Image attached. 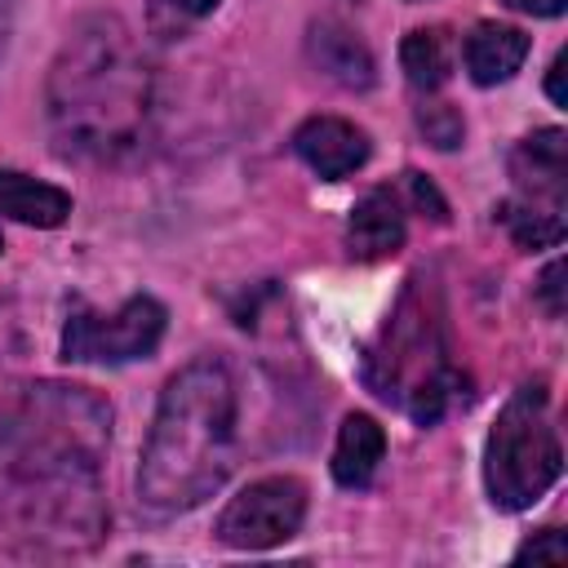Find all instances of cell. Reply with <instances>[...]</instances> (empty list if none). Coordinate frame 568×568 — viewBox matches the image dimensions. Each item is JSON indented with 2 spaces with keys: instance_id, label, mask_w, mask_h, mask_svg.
<instances>
[{
  "instance_id": "cell-19",
  "label": "cell",
  "mask_w": 568,
  "mask_h": 568,
  "mask_svg": "<svg viewBox=\"0 0 568 568\" xmlns=\"http://www.w3.org/2000/svg\"><path fill=\"white\" fill-rule=\"evenodd\" d=\"M537 297L546 302L550 315H564V262H559V257L541 271V280H537Z\"/></svg>"
},
{
  "instance_id": "cell-18",
  "label": "cell",
  "mask_w": 568,
  "mask_h": 568,
  "mask_svg": "<svg viewBox=\"0 0 568 568\" xmlns=\"http://www.w3.org/2000/svg\"><path fill=\"white\" fill-rule=\"evenodd\" d=\"M519 564H537V559H550V564H564L568 559V541H564V532L559 528H546L541 537H532L528 546H519V555H515Z\"/></svg>"
},
{
  "instance_id": "cell-8",
  "label": "cell",
  "mask_w": 568,
  "mask_h": 568,
  "mask_svg": "<svg viewBox=\"0 0 568 568\" xmlns=\"http://www.w3.org/2000/svg\"><path fill=\"white\" fill-rule=\"evenodd\" d=\"M293 151H297L324 182H337V178L355 173V169L368 160V138H364V129H355L351 120L311 115V120L293 133Z\"/></svg>"
},
{
  "instance_id": "cell-2",
  "label": "cell",
  "mask_w": 568,
  "mask_h": 568,
  "mask_svg": "<svg viewBox=\"0 0 568 568\" xmlns=\"http://www.w3.org/2000/svg\"><path fill=\"white\" fill-rule=\"evenodd\" d=\"M235 466V382L222 359H191L160 395L142 466L138 497L178 515L213 497Z\"/></svg>"
},
{
  "instance_id": "cell-17",
  "label": "cell",
  "mask_w": 568,
  "mask_h": 568,
  "mask_svg": "<svg viewBox=\"0 0 568 568\" xmlns=\"http://www.w3.org/2000/svg\"><path fill=\"white\" fill-rule=\"evenodd\" d=\"M417 124H422V133H426L439 151H448V146L462 142V115H457L448 102H426V106L417 111Z\"/></svg>"
},
{
  "instance_id": "cell-4",
  "label": "cell",
  "mask_w": 568,
  "mask_h": 568,
  "mask_svg": "<svg viewBox=\"0 0 568 568\" xmlns=\"http://www.w3.org/2000/svg\"><path fill=\"white\" fill-rule=\"evenodd\" d=\"M364 377L382 399H395L413 422L430 426L462 395V373L448 364L444 315L435 293L413 280L399 306L390 311L377 346L364 359Z\"/></svg>"
},
{
  "instance_id": "cell-9",
  "label": "cell",
  "mask_w": 568,
  "mask_h": 568,
  "mask_svg": "<svg viewBox=\"0 0 568 568\" xmlns=\"http://www.w3.org/2000/svg\"><path fill=\"white\" fill-rule=\"evenodd\" d=\"M510 173L524 191L546 195L550 204H564L568 191V138L564 129H537L532 138H524L510 155Z\"/></svg>"
},
{
  "instance_id": "cell-11",
  "label": "cell",
  "mask_w": 568,
  "mask_h": 568,
  "mask_svg": "<svg viewBox=\"0 0 568 568\" xmlns=\"http://www.w3.org/2000/svg\"><path fill=\"white\" fill-rule=\"evenodd\" d=\"M524 58H528V36L519 27L479 22L466 36V71H470L475 84H501V80H510Z\"/></svg>"
},
{
  "instance_id": "cell-6",
  "label": "cell",
  "mask_w": 568,
  "mask_h": 568,
  "mask_svg": "<svg viewBox=\"0 0 568 568\" xmlns=\"http://www.w3.org/2000/svg\"><path fill=\"white\" fill-rule=\"evenodd\" d=\"M164 333V306L146 293L129 297L120 311L98 315L89 306H75L62 328V359L75 364H124L155 351Z\"/></svg>"
},
{
  "instance_id": "cell-1",
  "label": "cell",
  "mask_w": 568,
  "mask_h": 568,
  "mask_svg": "<svg viewBox=\"0 0 568 568\" xmlns=\"http://www.w3.org/2000/svg\"><path fill=\"white\" fill-rule=\"evenodd\" d=\"M106 422L111 413L80 386H36L0 417V510L27 537H93Z\"/></svg>"
},
{
  "instance_id": "cell-13",
  "label": "cell",
  "mask_w": 568,
  "mask_h": 568,
  "mask_svg": "<svg viewBox=\"0 0 568 568\" xmlns=\"http://www.w3.org/2000/svg\"><path fill=\"white\" fill-rule=\"evenodd\" d=\"M0 213L27 226H58L71 213V195L53 182H36L27 173L0 169Z\"/></svg>"
},
{
  "instance_id": "cell-12",
  "label": "cell",
  "mask_w": 568,
  "mask_h": 568,
  "mask_svg": "<svg viewBox=\"0 0 568 568\" xmlns=\"http://www.w3.org/2000/svg\"><path fill=\"white\" fill-rule=\"evenodd\" d=\"M386 453V435L368 413H351L333 444V479L342 488H364Z\"/></svg>"
},
{
  "instance_id": "cell-5",
  "label": "cell",
  "mask_w": 568,
  "mask_h": 568,
  "mask_svg": "<svg viewBox=\"0 0 568 568\" xmlns=\"http://www.w3.org/2000/svg\"><path fill=\"white\" fill-rule=\"evenodd\" d=\"M564 470L559 430L541 386H519L497 413L484 448V484L501 510H528Z\"/></svg>"
},
{
  "instance_id": "cell-15",
  "label": "cell",
  "mask_w": 568,
  "mask_h": 568,
  "mask_svg": "<svg viewBox=\"0 0 568 568\" xmlns=\"http://www.w3.org/2000/svg\"><path fill=\"white\" fill-rule=\"evenodd\" d=\"M399 62H404V75L413 89L430 93L448 80L453 71V49H448V36L444 31H408L404 44H399Z\"/></svg>"
},
{
  "instance_id": "cell-14",
  "label": "cell",
  "mask_w": 568,
  "mask_h": 568,
  "mask_svg": "<svg viewBox=\"0 0 568 568\" xmlns=\"http://www.w3.org/2000/svg\"><path fill=\"white\" fill-rule=\"evenodd\" d=\"M311 58L320 62V71H328L333 80H342V84H368L373 80V58H368V49L351 36V31H342V27H315V36H311Z\"/></svg>"
},
{
  "instance_id": "cell-10",
  "label": "cell",
  "mask_w": 568,
  "mask_h": 568,
  "mask_svg": "<svg viewBox=\"0 0 568 568\" xmlns=\"http://www.w3.org/2000/svg\"><path fill=\"white\" fill-rule=\"evenodd\" d=\"M346 240H351V253L364 257V262L390 257L404 244V209H399V200L390 191H368L351 213Z\"/></svg>"
},
{
  "instance_id": "cell-20",
  "label": "cell",
  "mask_w": 568,
  "mask_h": 568,
  "mask_svg": "<svg viewBox=\"0 0 568 568\" xmlns=\"http://www.w3.org/2000/svg\"><path fill=\"white\" fill-rule=\"evenodd\" d=\"M408 191H413L417 209H430V217H435V222H444V200L435 195V186H430L422 173H408Z\"/></svg>"
},
{
  "instance_id": "cell-22",
  "label": "cell",
  "mask_w": 568,
  "mask_h": 568,
  "mask_svg": "<svg viewBox=\"0 0 568 568\" xmlns=\"http://www.w3.org/2000/svg\"><path fill=\"white\" fill-rule=\"evenodd\" d=\"M564 67H568V53H555V62H550V75H546V93H550V102H568V93H564Z\"/></svg>"
},
{
  "instance_id": "cell-3",
  "label": "cell",
  "mask_w": 568,
  "mask_h": 568,
  "mask_svg": "<svg viewBox=\"0 0 568 568\" xmlns=\"http://www.w3.org/2000/svg\"><path fill=\"white\" fill-rule=\"evenodd\" d=\"M49 106L67 151L115 155L133 146L146 111V67L120 22H93L67 40L53 67Z\"/></svg>"
},
{
  "instance_id": "cell-7",
  "label": "cell",
  "mask_w": 568,
  "mask_h": 568,
  "mask_svg": "<svg viewBox=\"0 0 568 568\" xmlns=\"http://www.w3.org/2000/svg\"><path fill=\"white\" fill-rule=\"evenodd\" d=\"M306 484L293 475H266L226 501L217 515V537L235 550H271L302 528Z\"/></svg>"
},
{
  "instance_id": "cell-16",
  "label": "cell",
  "mask_w": 568,
  "mask_h": 568,
  "mask_svg": "<svg viewBox=\"0 0 568 568\" xmlns=\"http://www.w3.org/2000/svg\"><path fill=\"white\" fill-rule=\"evenodd\" d=\"M497 217H501V226L510 231V240L519 244V248H550V244H559L564 240V217H559V209H541V204H532V200H506L501 209H497Z\"/></svg>"
},
{
  "instance_id": "cell-24",
  "label": "cell",
  "mask_w": 568,
  "mask_h": 568,
  "mask_svg": "<svg viewBox=\"0 0 568 568\" xmlns=\"http://www.w3.org/2000/svg\"><path fill=\"white\" fill-rule=\"evenodd\" d=\"M0 248H4V244H0Z\"/></svg>"
},
{
  "instance_id": "cell-21",
  "label": "cell",
  "mask_w": 568,
  "mask_h": 568,
  "mask_svg": "<svg viewBox=\"0 0 568 568\" xmlns=\"http://www.w3.org/2000/svg\"><path fill=\"white\" fill-rule=\"evenodd\" d=\"M515 13H532V18H559L568 9V0H501Z\"/></svg>"
},
{
  "instance_id": "cell-23",
  "label": "cell",
  "mask_w": 568,
  "mask_h": 568,
  "mask_svg": "<svg viewBox=\"0 0 568 568\" xmlns=\"http://www.w3.org/2000/svg\"><path fill=\"white\" fill-rule=\"evenodd\" d=\"M178 13H191V18H204V13H213L217 9V0H169Z\"/></svg>"
}]
</instances>
